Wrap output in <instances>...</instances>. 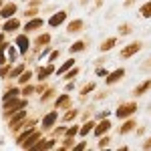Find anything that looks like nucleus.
<instances>
[{"label": "nucleus", "mask_w": 151, "mask_h": 151, "mask_svg": "<svg viewBox=\"0 0 151 151\" xmlns=\"http://www.w3.org/2000/svg\"><path fill=\"white\" fill-rule=\"evenodd\" d=\"M26 107V101H20V99H10V101H4V117L10 115L12 111H18V109H22Z\"/></svg>", "instance_id": "1"}, {"label": "nucleus", "mask_w": 151, "mask_h": 151, "mask_svg": "<svg viewBox=\"0 0 151 151\" xmlns=\"http://www.w3.org/2000/svg\"><path fill=\"white\" fill-rule=\"evenodd\" d=\"M135 111H137V105H135V103H125L123 107L117 109V117H119V119H125V117L133 115Z\"/></svg>", "instance_id": "2"}, {"label": "nucleus", "mask_w": 151, "mask_h": 151, "mask_svg": "<svg viewBox=\"0 0 151 151\" xmlns=\"http://www.w3.org/2000/svg\"><path fill=\"white\" fill-rule=\"evenodd\" d=\"M141 50V42H131V45H127V47L121 50V57L123 58H131L133 55H137Z\"/></svg>", "instance_id": "3"}, {"label": "nucleus", "mask_w": 151, "mask_h": 151, "mask_svg": "<svg viewBox=\"0 0 151 151\" xmlns=\"http://www.w3.org/2000/svg\"><path fill=\"white\" fill-rule=\"evenodd\" d=\"M65 20H67V12H65V10H58L57 14H52V16L48 18V24H50V26H60Z\"/></svg>", "instance_id": "4"}, {"label": "nucleus", "mask_w": 151, "mask_h": 151, "mask_svg": "<svg viewBox=\"0 0 151 151\" xmlns=\"http://www.w3.org/2000/svg\"><path fill=\"white\" fill-rule=\"evenodd\" d=\"M123 75H125V69H117V70H113L111 75H107V85H115L119 79H123Z\"/></svg>", "instance_id": "5"}, {"label": "nucleus", "mask_w": 151, "mask_h": 151, "mask_svg": "<svg viewBox=\"0 0 151 151\" xmlns=\"http://www.w3.org/2000/svg\"><path fill=\"white\" fill-rule=\"evenodd\" d=\"M38 139H42V137H40V133H38V131H35V133L30 135V139H24L22 143H20V147H24V149H30L35 143H38Z\"/></svg>", "instance_id": "6"}, {"label": "nucleus", "mask_w": 151, "mask_h": 151, "mask_svg": "<svg viewBox=\"0 0 151 151\" xmlns=\"http://www.w3.org/2000/svg\"><path fill=\"white\" fill-rule=\"evenodd\" d=\"M109 129H111V123H109V121L97 123V125H95V135H97V137H103V133H107Z\"/></svg>", "instance_id": "7"}, {"label": "nucleus", "mask_w": 151, "mask_h": 151, "mask_svg": "<svg viewBox=\"0 0 151 151\" xmlns=\"http://www.w3.org/2000/svg\"><path fill=\"white\" fill-rule=\"evenodd\" d=\"M16 47H18V50L24 55V52L28 50V38H26L24 35H18L16 36Z\"/></svg>", "instance_id": "8"}, {"label": "nucleus", "mask_w": 151, "mask_h": 151, "mask_svg": "<svg viewBox=\"0 0 151 151\" xmlns=\"http://www.w3.org/2000/svg\"><path fill=\"white\" fill-rule=\"evenodd\" d=\"M14 12H16V4H6V6H2V10H0V16L6 20V18H10Z\"/></svg>", "instance_id": "9"}, {"label": "nucleus", "mask_w": 151, "mask_h": 151, "mask_svg": "<svg viewBox=\"0 0 151 151\" xmlns=\"http://www.w3.org/2000/svg\"><path fill=\"white\" fill-rule=\"evenodd\" d=\"M55 121H57V113H55V111H50V113L42 119V127H45V129H50L52 125H55Z\"/></svg>", "instance_id": "10"}, {"label": "nucleus", "mask_w": 151, "mask_h": 151, "mask_svg": "<svg viewBox=\"0 0 151 151\" xmlns=\"http://www.w3.org/2000/svg\"><path fill=\"white\" fill-rule=\"evenodd\" d=\"M24 117H26V111H24V109H18V111L10 117V125H12V127H16V123H20Z\"/></svg>", "instance_id": "11"}, {"label": "nucleus", "mask_w": 151, "mask_h": 151, "mask_svg": "<svg viewBox=\"0 0 151 151\" xmlns=\"http://www.w3.org/2000/svg\"><path fill=\"white\" fill-rule=\"evenodd\" d=\"M73 67H75V58H70V60H65V63L60 65V69L57 70V75H58V77H63V75H65L67 70H70Z\"/></svg>", "instance_id": "12"}, {"label": "nucleus", "mask_w": 151, "mask_h": 151, "mask_svg": "<svg viewBox=\"0 0 151 151\" xmlns=\"http://www.w3.org/2000/svg\"><path fill=\"white\" fill-rule=\"evenodd\" d=\"M149 89H151V81H143L141 85L135 87V91H133V93H135V95H145Z\"/></svg>", "instance_id": "13"}, {"label": "nucleus", "mask_w": 151, "mask_h": 151, "mask_svg": "<svg viewBox=\"0 0 151 151\" xmlns=\"http://www.w3.org/2000/svg\"><path fill=\"white\" fill-rule=\"evenodd\" d=\"M18 26H20V22H18L16 18H10V20L4 22V30H6V32H12V30H16Z\"/></svg>", "instance_id": "14"}, {"label": "nucleus", "mask_w": 151, "mask_h": 151, "mask_svg": "<svg viewBox=\"0 0 151 151\" xmlns=\"http://www.w3.org/2000/svg\"><path fill=\"white\" fill-rule=\"evenodd\" d=\"M38 26H42V20H40V18H32V20H28V22H26L24 30H36Z\"/></svg>", "instance_id": "15"}, {"label": "nucleus", "mask_w": 151, "mask_h": 151, "mask_svg": "<svg viewBox=\"0 0 151 151\" xmlns=\"http://www.w3.org/2000/svg\"><path fill=\"white\" fill-rule=\"evenodd\" d=\"M52 73H55V67H47V69H40V70H38V75H36V77H38V81H45L48 75H52Z\"/></svg>", "instance_id": "16"}, {"label": "nucleus", "mask_w": 151, "mask_h": 151, "mask_svg": "<svg viewBox=\"0 0 151 151\" xmlns=\"http://www.w3.org/2000/svg\"><path fill=\"white\" fill-rule=\"evenodd\" d=\"M81 28H83V20H79V18H77V20H73V22L67 26V30H69V32H79Z\"/></svg>", "instance_id": "17"}, {"label": "nucleus", "mask_w": 151, "mask_h": 151, "mask_svg": "<svg viewBox=\"0 0 151 151\" xmlns=\"http://www.w3.org/2000/svg\"><path fill=\"white\" fill-rule=\"evenodd\" d=\"M85 47H87V42L85 40H77L75 45H70V52H81V50H85Z\"/></svg>", "instance_id": "18"}, {"label": "nucleus", "mask_w": 151, "mask_h": 151, "mask_svg": "<svg viewBox=\"0 0 151 151\" xmlns=\"http://www.w3.org/2000/svg\"><path fill=\"white\" fill-rule=\"evenodd\" d=\"M69 103H70V97H69V95H60L57 101H55V107H67Z\"/></svg>", "instance_id": "19"}, {"label": "nucleus", "mask_w": 151, "mask_h": 151, "mask_svg": "<svg viewBox=\"0 0 151 151\" xmlns=\"http://www.w3.org/2000/svg\"><path fill=\"white\" fill-rule=\"evenodd\" d=\"M133 129H135V121H131V119H129L127 123H125L123 127L119 129V133H121V135H125V133H129V131H133Z\"/></svg>", "instance_id": "20"}, {"label": "nucleus", "mask_w": 151, "mask_h": 151, "mask_svg": "<svg viewBox=\"0 0 151 151\" xmlns=\"http://www.w3.org/2000/svg\"><path fill=\"white\" fill-rule=\"evenodd\" d=\"M141 16H143V18H151V2H145V4H143V6H141Z\"/></svg>", "instance_id": "21"}, {"label": "nucleus", "mask_w": 151, "mask_h": 151, "mask_svg": "<svg viewBox=\"0 0 151 151\" xmlns=\"http://www.w3.org/2000/svg\"><path fill=\"white\" fill-rule=\"evenodd\" d=\"M93 129H95V123H93V121H89V123H85V125L79 129V133H81L83 137H85V135H87L89 131H93Z\"/></svg>", "instance_id": "22"}, {"label": "nucleus", "mask_w": 151, "mask_h": 151, "mask_svg": "<svg viewBox=\"0 0 151 151\" xmlns=\"http://www.w3.org/2000/svg\"><path fill=\"white\" fill-rule=\"evenodd\" d=\"M115 42H117V38H107L103 45H101V50H111V48L115 47Z\"/></svg>", "instance_id": "23"}, {"label": "nucleus", "mask_w": 151, "mask_h": 151, "mask_svg": "<svg viewBox=\"0 0 151 151\" xmlns=\"http://www.w3.org/2000/svg\"><path fill=\"white\" fill-rule=\"evenodd\" d=\"M14 97H18V89H10V91H6V93L2 95V101H10Z\"/></svg>", "instance_id": "24"}, {"label": "nucleus", "mask_w": 151, "mask_h": 151, "mask_svg": "<svg viewBox=\"0 0 151 151\" xmlns=\"http://www.w3.org/2000/svg\"><path fill=\"white\" fill-rule=\"evenodd\" d=\"M50 42V35H40L38 38H36V45L38 47H45V45H48Z\"/></svg>", "instance_id": "25"}, {"label": "nucleus", "mask_w": 151, "mask_h": 151, "mask_svg": "<svg viewBox=\"0 0 151 151\" xmlns=\"http://www.w3.org/2000/svg\"><path fill=\"white\" fill-rule=\"evenodd\" d=\"M32 133H35V131H32V129H28V131H24V133H20V135H18V141H16V143H18V145H20V143H22V141L26 139V137H30V135H32Z\"/></svg>", "instance_id": "26"}, {"label": "nucleus", "mask_w": 151, "mask_h": 151, "mask_svg": "<svg viewBox=\"0 0 151 151\" xmlns=\"http://www.w3.org/2000/svg\"><path fill=\"white\" fill-rule=\"evenodd\" d=\"M77 133H79V127H77V125H73L70 129H67V139H73Z\"/></svg>", "instance_id": "27"}, {"label": "nucleus", "mask_w": 151, "mask_h": 151, "mask_svg": "<svg viewBox=\"0 0 151 151\" xmlns=\"http://www.w3.org/2000/svg\"><path fill=\"white\" fill-rule=\"evenodd\" d=\"M22 70H24V65H18V67H16V69L12 70V73L8 75V77H20V75H22Z\"/></svg>", "instance_id": "28"}, {"label": "nucleus", "mask_w": 151, "mask_h": 151, "mask_svg": "<svg viewBox=\"0 0 151 151\" xmlns=\"http://www.w3.org/2000/svg\"><path fill=\"white\" fill-rule=\"evenodd\" d=\"M77 75H79V69H75V67H73V69L67 70V73H65L63 77H67V79H73V77H77Z\"/></svg>", "instance_id": "29"}, {"label": "nucleus", "mask_w": 151, "mask_h": 151, "mask_svg": "<svg viewBox=\"0 0 151 151\" xmlns=\"http://www.w3.org/2000/svg\"><path fill=\"white\" fill-rule=\"evenodd\" d=\"M30 77H32V73L22 70V75H20V83H28V81H30Z\"/></svg>", "instance_id": "30"}, {"label": "nucleus", "mask_w": 151, "mask_h": 151, "mask_svg": "<svg viewBox=\"0 0 151 151\" xmlns=\"http://www.w3.org/2000/svg\"><path fill=\"white\" fill-rule=\"evenodd\" d=\"M93 89H95V83H89V85H85V87H83L81 93H83V95H87V93H91Z\"/></svg>", "instance_id": "31"}, {"label": "nucleus", "mask_w": 151, "mask_h": 151, "mask_svg": "<svg viewBox=\"0 0 151 151\" xmlns=\"http://www.w3.org/2000/svg\"><path fill=\"white\" fill-rule=\"evenodd\" d=\"M32 93H35V87H30V85L22 89V95H26V97H28V95H32Z\"/></svg>", "instance_id": "32"}, {"label": "nucleus", "mask_w": 151, "mask_h": 151, "mask_svg": "<svg viewBox=\"0 0 151 151\" xmlns=\"http://www.w3.org/2000/svg\"><path fill=\"white\" fill-rule=\"evenodd\" d=\"M4 50H6V42L0 45V63H4Z\"/></svg>", "instance_id": "33"}, {"label": "nucleus", "mask_w": 151, "mask_h": 151, "mask_svg": "<svg viewBox=\"0 0 151 151\" xmlns=\"http://www.w3.org/2000/svg\"><path fill=\"white\" fill-rule=\"evenodd\" d=\"M77 115V111H75V109H70L69 113H67V115H65V121H70V119H73V117Z\"/></svg>", "instance_id": "34"}, {"label": "nucleus", "mask_w": 151, "mask_h": 151, "mask_svg": "<svg viewBox=\"0 0 151 151\" xmlns=\"http://www.w3.org/2000/svg\"><path fill=\"white\" fill-rule=\"evenodd\" d=\"M109 145V137H103V139H99V147L103 149V147H107Z\"/></svg>", "instance_id": "35"}, {"label": "nucleus", "mask_w": 151, "mask_h": 151, "mask_svg": "<svg viewBox=\"0 0 151 151\" xmlns=\"http://www.w3.org/2000/svg\"><path fill=\"white\" fill-rule=\"evenodd\" d=\"M8 73H10V67H2L0 69V77H8Z\"/></svg>", "instance_id": "36"}, {"label": "nucleus", "mask_w": 151, "mask_h": 151, "mask_svg": "<svg viewBox=\"0 0 151 151\" xmlns=\"http://www.w3.org/2000/svg\"><path fill=\"white\" fill-rule=\"evenodd\" d=\"M97 75H99V77H107L109 73H107V70H105V69H97Z\"/></svg>", "instance_id": "37"}, {"label": "nucleus", "mask_w": 151, "mask_h": 151, "mask_svg": "<svg viewBox=\"0 0 151 151\" xmlns=\"http://www.w3.org/2000/svg\"><path fill=\"white\" fill-rule=\"evenodd\" d=\"M50 95H52V89H48V93L42 95V101H47V99H50Z\"/></svg>", "instance_id": "38"}, {"label": "nucleus", "mask_w": 151, "mask_h": 151, "mask_svg": "<svg viewBox=\"0 0 151 151\" xmlns=\"http://www.w3.org/2000/svg\"><path fill=\"white\" fill-rule=\"evenodd\" d=\"M143 147H145V149H151V137L145 141V143H143Z\"/></svg>", "instance_id": "39"}, {"label": "nucleus", "mask_w": 151, "mask_h": 151, "mask_svg": "<svg viewBox=\"0 0 151 151\" xmlns=\"http://www.w3.org/2000/svg\"><path fill=\"white\" fill-rule=\"evenodd\" d=\"M85 147H87V143H79V145H75V149H79V151L85 149Z\"/></svg>", "instance_id": "40"}, {"label": "nucleus", "mask_w": 151, "mask_h": 151, "mask_svg": "<svg viewBox=\"0 0 151 151\" xmlns=\"http://www.w3.org/2000/svg\"><path fill=\"white\" fill-rule=\"evenodd\" d=\"M121 32H123V35H127V32H129V26H127V24H125V26H121Z\"/></svg>", "instance_id": "41"}, {"label": "nucleus", "mask_w": 151, "mask_h": 151, "mask_svg": "<svg viewBox=\"0 0 151 151\" xmlns=\"http://www.w3.org/2000/svg\"><path fill=\"white\" fill-rule=\"evenodd\" d=\"M57 57H58V50H55V52H50V60H55Z\"/></svg>", "instance_id": "42"}, {"label": "nucleus", "mask_w": 151, "mask_h": 151, "mask_svg": "<svg viewBox=\"0 0 151 151\" xmlns=\"http://www.w3.org/2000/svg\"><path fill=\"white\" fill-rule=\"evenodd\" d=\"M2 42H4V35H0V45H2Z\"/></svg>", "instance_id": "43"}, {"label": "nucleus", "mask_w": 151, "mask_h": 151, "mask_svg": "<svg viewBox=\"0 0 151 151\" xmlns=\"http://www.w3.org/2000/svg\"><path fill=\"white\" fill-rule=\"evenodd\" d=\"M0 6H2V0H0Z\"/></svg>", "instance_id": "44"}]
</instances>
